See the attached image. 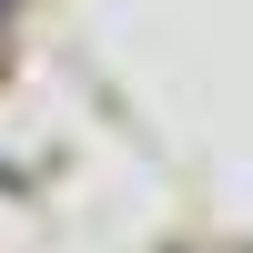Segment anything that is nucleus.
Listing matches in <instances>:
<instances>
[{"label": "nucleus", "mask_w": 253, "mask_h": 253, "mask_svg": "<svg viewBox=\"0 0 253 253\" xmlns=\"http://www.w3.org/2000/svg\"><path fill=\"white\" fill-rule=\"evenodd\" d=\"M10 10H20V0H0V20H10Z\"/></svg>", "instance_id": "1"}]
</instances>
